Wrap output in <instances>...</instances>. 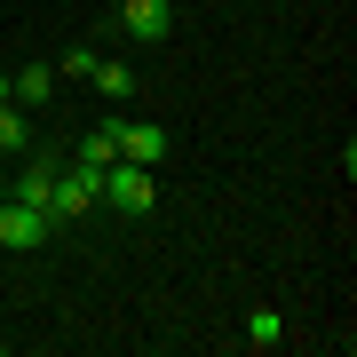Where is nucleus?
I'll use <instances>...</instances> for the list:
<instances>
[{
    "mask_svg": "<svg viewBox=\"0 0 357 357\" xmlns=\"http://www.w3.org/2000/svg\"><path fill=\"white\" fill-rule=\"evenodd\" d=\"M119 159L159 167V159H167V128H159V119H119Z\"/></svg>",
    "mask_w": 357,
    "mask_h": 357,
    "instance_id": "6",
    "label": "nucleus"
},
{
    "mask_svg": "<svg viewBox=\"0 0 357 357\" xmlns=\"http://www.w3.org/2000/svg\"><path fill=\"white\" fill-rule=\"evenodd\" d=\"M96 88L112 96V103H128V96L143 88V79H135V64H119V56H96Z\"/></svg>",
    "mask_w": 357,
    "mask_h": 357,
    "instance_id": "8",
    "label": "nucleus"
},
{
    "mask_svg": "<svg viewBox=\"0 0 357 357\" xmlns=\"http://www.w3.org/2000/svg\"><path fill=\"white\" fill-rule=\"evenodd\" d=\"M119 159V119H103V128H88V143H79V167H112Z\"/></svg>",
    "mask_w": 357,
    "mask_h": 357,
    "instance_id": "9",
    "label": "nucleus"
},
{
    "mask_svg": "<svg viewBox=\"0 0 357 357\" xmlns=\"http://www.w3.org/2000/svg\"><path fill=\"white\" fill-rule=\"evenodd\" d=\"M0 151H16V159L32 151V128H24V103H16V96L0 103Z\"/></svg>",
    "mask_w": 357,
    "mask_h": 357,
    "instance_id": "10",
    "label": "nucleus"
},
{
    "mask_svg": "<svg viewBox=\"0 0 357 357\" xmlns=\"http://www.w3.org/2000/svg\"><path fill=\"white\" fill-rule=\"evenodd\" d=\"M0 199H8V191H0Z\"/></svg>",
    "mask_w": 357,
    "mask_h": 357,
    "instance_id": "14",
    "label": "nucleus"
},
{
    "mask_svg": "<svg viewBox=\"0 0 357 357\" xmlns=\"http://www.w3.org/2000/svg\"><path fill=\"white\" fill-rule=\"evenodd\" d=\"M0 103H8V72H0Z\"/></svg>",
    "mask_w": 357,
    "mask_h": 357,
    "instance_id": "13",
    "label": "nucleus"
},
{
    "mask_svg": "<svg viewBox=\"0 0 357 357\" xmlns=\"http://www.w3.org/2000/svg\"><path fill=\"white\" fill-rule=\"evenodd\" d=\"M48 215H40V206H24V199H0V246H8V255H32V246H48Z\"/></svg>",
    "mask_w": 357,
    "mask_h": 357,
    "instance_id": "3",
    "label": "nucleus"
},
{
    "mask_svg": "<svg viewBox=\"0 0 357 357\" xmlns=\"http://www.w3.org/2000/svg\"><path fill=\"white\" fill-rule=\"evenodd\" d=\"M88 206H103V167L64 159V175H56V191H48V222H79Z\"/></svg>",
    "mask_w": 357,
    "mask_h": 357,
    "instance_id": "1",
    "label": "nucleus"
},
{
    "mask_svg": "<svg viewBox=\"0 0 357 357\" xmlns=\"http://www.w3.org/2000/svg\"><path fill=\"white\" fill-rule=\"evenodd\" d=\"M56 79H96V48L79 40V48H64V64H56Z\"/></svg>",
    "mask_w": 357,
    "mask_h": 357,
    "instance_id": "12",
    "label": "nucleus"
},
{
    "mask_svg": "<svg viewBox=\"0 0 357 357\" xmlns=\"http://www.w3.org/2000/svg\"><path fill=\"white\" fill-rule=\"evenodd\" d=\"M8 96L24 103V112H32V103H48V96H56V64H24V72H8Z\"/></svg>",
    "mask_w": 357,
    "mask_h": 357,
    "instance_id": "7",
    "label": "nucleus"
},
{
    "mask_svg": "<svg viewBox=\"0 0 357 357\" xmlns=\"http://www.w3.org/2000/svg\"><path fill=\"white\" fill-rule=\"evenodd\" d=\"M103 206H119V215H151V206H159V191H151V167L112 159V167H103Z\"/></svg>",
    "mask_w": 357,
    "mask_h": 357,
    "instance_id": "2",
    "label": "nucleus"
},
{
    "mask_svg": "<svg viewBox=\"0 0 357 357\" xmlns=\"http://www.w3.org/2000/svg\"><path fill=\"white\" fill-rule=\"evenodd\" d=\"M119 32L128 40H167L175 32V0H119Z\"/></svg>",
    "mask_w": 357,
    "mask_h": 357,
    "instance_id": "5",
    "label": "nucleus"
},
{
    "mask_svg": "<svg viewBox=\"0 0 357 357\" xmlns=\"http://www.w3.org/2000/svg\"><path fill=\"white\" fill-rule=\"evenodd\" d=\"M56 175H64V151H24V167H16V191L8 199H24V206H40V215H48V191H56Z\"/></svg>",
    "mask_w": 357,
    "mask_h": 357,
    "instance_id": "4",
    "label": "nucleus"
},
{
    "mask_svg": "<svg viewBox=\"0 0 357 357\" xmlns=\"http://www.w3.org/2000/svg\"><path fill=\"white\" fill-rule=\"evenodd\" d=\"M278 310H270V302H255V310H246V349H278Z\"/></svg>",
    "mask_w": 357,
    "mask_h": 357,
    "instance_id": "11",
    "label": "nucleus"
}]
</instances>
